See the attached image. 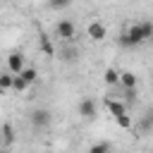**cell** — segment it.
I'll list each match as a JSON object with an SVG mask.
<instances>
[{
	"label": "cell",
	"instance_id": "7a4b0ae2",
	"mask_svg": "<svg viewBox=\"0 0 153 153\" xmlns=\"http://www.w3.org/2000/svg\"><path fill=\"white\" fill-rule=\"evenodd\" d=\"M53 31H55V38H60V41H74V36H76V26L69 19H60Z\"/></svg>",
	"mask_w": 153,
	"mask_h": 153
},
{
	"label": "cell",
	"instance_id": "2e32d148",
	"mask_svg": "<svg viewBox=\"0 0 153 153\" xmlns=\"http://www.w3.org/2000/svg\"><path fill=\"white\" fill-rule=\"evenodd\" d=\"M48 5H50L53 10H65V7L72 5V0H48Z\"/></svg>",
	"mask_w": 153,
	"mask_h": 153
},
{
	"label": "cell",
	"instance_id": "ba28073f",
	"mask_svg": "<svg viewBox=\"0 0 153 153\" xmlns=\"http://www.w3.org/2000/svg\"><path fill=\"white\" fill-rule=\"evenodd\" d=\"M120 84H122V88H134L139 84V76L134 72H122L120 74Z\"/></svg>",
	"mask_w": 153,
	"mask_h": 153
},
{
	"label": "cell",
	"instance_id": "e0dca14e",
	"mask_svg": "<svg viewBox=\"0 0 153 153\" xmlns=\"http://www.w3.org/2000/svg\"><path fill=\"white\" fill-rule=\"evenodd\" d=\"M110 148H112V146H110L108 141H105V143H93V146H91V153H108Z\"/></svg>",
	"mask_w": 153,
	"mask_h": 153
},
{
	"label": "cell",
	"instance_id": "52a82bcc",
	"mask_svg": "<svg viewBox=\"0 0 153 153\" xmlns=\"http://www.w3.org/2000/svg\"><path fill=\"white\" fill-rule=\"evenodd\" d=\"M105 105H108V110H110V115H112V117H115V115L127 112V105H124L122 100H117V98H108V100H105Z\"/></svg>",
	"mask_w": 153,
	"mask_h": 153
},
{
	"label": "cell",
	"instance_id": "8fae6325",
	"mask_svg": "<svg viewBox=\"0 0 153 153\" xmlns=\"http://www.w3.org/2000/svg\"><path fill=\"white\" fill-rule=\"evenodd\" d=\"M38 43H41V50H43L45 55H53V53H55V48H53V43H50V38H48L45 33L38 36Z\"/></svg>",
	"mask_w": 153,
	"mask_h": 153
},
{
	"label": "cell",
	"instance_id": "5bb4252c",
	"mask_svg": "<svg viewBox=\"0 0 153 153\" xmlns=\"http://www.w3.org/2000/svg\"><path fill=\"white\" fill-rule=\"evenodd\" d=\"M10 88H12V72H5V74H0V93L10 91Z\"/></svg>",
	"mask_w": 153,
	"mask_h": 153
},
{
	"label": "cell",
	"instance_id": "9a60e30c",
	"mask_svg": "<svg viewBox=\"0 0 153 153\" xmlns=\"http://www.w3.org/2000/svg\"><path fill=\"white\" fill-rule=\"evenodd\" d=\"M2 139H5L7 146L14 141V129H12V124H2Z\"/></svg>",
	"mask_w": 153,
	"mask_h": 153
},
{
	"label": "cell",
	"instance_id": "8992f818",
	"mask_svg": "<svg viewBox=\"0 0 153 153\" xmlns=\"http://www.w3.org/2000/svg\"><path fill=\"white\" fill-rule=\"evenodd\" d=\"M31 124H33V127H38V129L48 127V124H50V112H48L45 108L33 110V112H31Z\"/></svg>",
	"mask_w": 153,
	"mask_h": 153
},
{
	"label": "cell",
	"instance_id": "4fadbf2b",
	"mask_svg": "<svg viewBox=\"0 0 153 153\" xmlns=\"http://www.w3.org/2000/svg\"><path fill=\"white\" fill-rule=\"evenodd\" d=\"M26 88H29V84H26L19 74H12V91H19V93H22V91H26Z\"/></svg>",
	"mask_w": 153,
	"mask_h": 153
},
{
	"label": "cell",
	"instance_id": "9c48e42d",
	"mask_svg": "<svg viewBox=\"0 0 153 153\" xmlns=\"http://www.w3.org/2000/svg\"><path fill=\"white\" fill-rule=\"evenodd\" d=\"M103 81H105L108 86H117V84H120V72H117L115 67H108V69L103 72Z\"/></svg>",
	"mask_w": 153,
	"mask_h": 153
},
{
	"label": "cell",
	"instance_id": "6da1fadb",
	"mask_svg": "<svg viewBox=\"0 0 153 153\" xmlns=\"http://www.w3.org/2000/svg\"><path fill=\"white\" fill-rule=\"evenodd\" d=\"M151 38H153V24L146 19V22L131 24L129 31L120 36V43H122L124 48H136V45H141V43H146V41H151Z\"/></svg>",
	"mask_w": 153,
	"mask_h": 153
},
{
	"label": "cell",
	"instance_id": "5b68a950",
	"mask_svg": "<svg viewBox=\"0 0 153 153\" xmlns=\"http://www.w3.org/2000/svg\"><path fill=\"white\" fill-rule=\"evenodd\" d=\"M24 55L22 53H10L7 55V72H12V74H19L22 69H24Z\"/></svg>",
	"mask_w": 153,
	"mask_h": 153
},
{
	"label": "cell",
	"instance_id": "30bf717a",
	"mask_svg": "<svg viewBox=\"0 0 153 153\" xmlns=\"http://www.w3.org/2000/svg\"><path fill=\"white\" fill-rule=\"evenodd\" d=\"M19 76H22V79H24V81H26V84H29V86H31V84H36V81H38V72H36V69H33V67H26V65H24V69H22V72H19Z\"/></svg>",
	"mask_w": 153,
	"mask_h": 153
},
{
	"label": "cell",
	"instance_id": "3957f363",
	"mask_svg": "<svg viewBox=\"0 0 153 153\" xmlns=\"http://www.w3.org/2000/svg\"><path fill=\"white\" fill-rule=\"evenodd\" d=\"M79 115H81L84 120H93V117L98 115V105H96V100H93V98H84V100L79 103Z\"/></svg>",
	"mask_w": 153,
	"mask_h": 153
},
{
	"label": "cell",
	"instance_id": "7c38bea8",
	"mask_svg": "<svg viewBox=\"0 0 153 153\" xmlns=\"http://www.w3.org/2000/svg\"><path fill=\"white\" fill-rule=\"evenodd\" d=\"M115 122H117V127H120V129H131V124H134V122H131V117H129L127 112L115 115Z\"/></svg>",
	"mask_w": 153,
	"mask_h": 153
},
{
	"label": "cell",
	"instance_id": "277c9868",
	"mask_svg": "<svg viewBox=\"0 0 153 153\" xmlns=\"http://www.w3.org/2000/svg\"><path fill=\"white\" fill-rule=\"evenodd\" d=\"M86 33H88V38H91V41H105V36H108V29H105L100 22H88V26H86Z\"/></svg>",
	"mask_w": 153,
	"mask_h": 153
}]
</instances>
